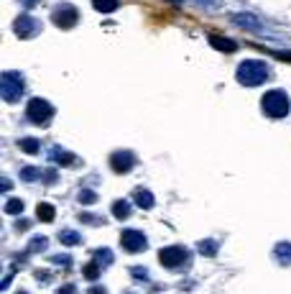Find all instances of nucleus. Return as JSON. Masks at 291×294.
<instances>
[{"label":"nucleus","mask_w":291,"mask_h":294,"mask_svg":"<svg viewBox=\"0 0 291 294\" xmlns=\"http://www.w3.org/2000/svg\"><path fill=\"white\" fill-rule=\"evenodd\" d=\"M235 79L243 87H258V85H263L268 79V64L260 62V59H245V62L238 64Z\"/></svg>","instance_id":"obj_1"},{"label":"nucleus","mask_w":291,"mask_h":294,"mask_svg":"<svg viewBox=\"0 0 291 294\" xmlns=\"http://www.w3.org/2000/svg\"><path fill=\"white\" fill-rule=\"evenodd\" d=\"M260 108L268 118H286L291 113V97L283 90H268L260 100Z\"/></svg>","instance_id":"obj_2"},{"label":"nucleus","mask_w":291,"mask_h":294,"mask_svg":"<svg viewBox=\"0 0 291 294\" xmlns=\"http://www.w3.org/2000/svg\"><path fill=\"white\" fill-rule=\"evenodd\" d=\"M23 90H26V82L18 72H3V77H0V95H3L6 102L21 100Z\"/></svg>","instance_id":"obj_3"},{"label":"nucleus","mask_w":291,"mask_h":294,"mask_svg":"<svg viewBox=\"0 0 291 294\" xmlns=\"http://www.w3.org/2000/svg\"><path fill=\"white\" fill-rule=\"evenodd\" d=\"M26 118L36 125H46L51 118H54V108L49 100H41V97H34L26 108Z\"/></svg>","instance_id":"obj_4"},{"label":"nucleus","mask_w":291,"mask_h":294,"mask_svg":"<svg viewBox=\"0 0 291 294\" xmlns=\"http://www.w3.org/2000/svg\"><path fill=\"white\" fill-rule=\"evenodd\" d=\"M120 246L128 253H140V251H146V246H149V238H146L143 230H138V228H125L120 233Z\"/></svg>","instance_id":"obj_5"},{"label":"nucleus","mask_w":291,"mask_h":294,"mask_svg":"<svg viewBox=\"0 0 291 294\" xmlns=\"http://www.w3.org/2000/svg\"><path fill=\"white\" fill-rule=\"evenodd\" d=\"M159 261H161V266H166V269H179L182 263H187V248H182V246L161 248Z\"/></svg>","instance_id":"obj_6"},{"label":"nucleus","mask_w":291,"mask_h":294,"mask_svg":"<svg viewBox=\"0 0 291 294\" xmlns=\"http://www.w3.org/2000/svg\"><path fill=\"white\" fill-rule=\"evenodd\" d=\"M54 23L59 26V29H72L74 23H77V18H79V13H77V8L72 6V3H62L56 11H54Z\"/></svg>","instance_id":"obj_7"},{"label":"nucleus","mask_w":291,"mask_h":294,"mask_svg":"<svg viewBox=\"0 0 291 294\" xmlns=\"http://www.w3.org/2000/svg\"><path fill=\"white\" fill-rule=\"evenodd\" d=\"M110 167H112L118 174H125V172H130V169L135 167V156H133V151H128V149H120V151H115V154L110 156Z\"/></svg>","instance_id":"obj_8"},{"label":"nucleus","mask_w":291,"mask_h":294,"mask_svg":"<svg viewBox=\"0 0 291 294\" xmlns=\"http://www.w3.org/2000/svg\"><path fill=\"white\" fill-rule=\"evenodd\" d=\"M41 31V23L34 18V16H21L18 21H16V34L21 36V39H31V36H36Z\"/></svg>","instance_id":"obj_9"},{"label":"nucleus","mask_w":291,"mask_h":294,"mask_svg":"<svg viewBox=\"0 0 291 294\" xmlns=\"http://www.w3.org/2000/svg\"><path fill=\"white\" fill-rule=\"evenodd\" d=\"M232 23H238L240 29H245V31H263V23H260V18H255V16H250V13H235L232 16Z\"/></svg>","instance_id":"obj_10"},{"label":"nucleus","mask_w":291,"mask_h":294,"mask_svg":"<svg viewBox=\"0 0 291 294\" xmlns=\"http://www.w3.org/2000/svg\"><path fill=\"white\" fill-rule=\"evenodd\" d=\"M133 200H135V205H138V207H143V210H151V207L156 205V200H154V195H151L149 190H143V187H138V190H135V195H133Z\"/></svg>","instance_id":"obj_11"},{"label":"nucleus","mask_w":291,"mask_h":294,"mask_svg":"<svg viewBox=\"0 0 291 294\" xmlns=\"http://www.w3.org/2000/svg\"><path fill=\"white\" fill-rule=\"evenodd\" d=\"M51 162H56V164L67 167V164H74V162H77V156H74V154H69L67 149H62V146H54V149H51Z\"/></svg>","instance_id":"obj_12"},{"label":"nucleus","mask_w":291,"mask_h":294,"mask_svg":"<svg viewBox=\"0 0 291 294\" xmlns=\"http://www.w3.org/2000/svg\"><path fill=\"white\" fill-rule=\"evenodd\" d=\"M210 44H212L217 51H225V54H232V51L238 49V44H235V41L222 39V36H210Z\"/></svg>","instance_id":"obj_13"},{"label":"nucleus","mask_w":291,"mask_h":294,"mask_svg":"<svg viewBox=\"0 0 291 294\" xmlns=\"http://www.w3.org/2000/svg\"><path fill=\"white\" fill-rule=\"evenodd\" d=\"M130 202L128 200H118V202H112V218H118V220H125V218H130Z\"/></svg>","instance_id":"obj_14"},{"label":"nucleus","mask_w":291,"mask_h":294,"mask_svg":"<svg viewBox=\"0 0 291 294\" xmlns=\"http://www.w3.org/2000/svg\"><path fill=\"white\" fill-rule=\"evenodd\" d=\"M36 218H39L41 223H51V220L56 218L54 205H49V202H39V207H36Z\"/></svg>","instance_id":"obj_15"},{"label":"nucleus","mask_w":291,"mask_h":294,"mask_svg":"<svg viewBox=\"0 0 291 294\" xmlns=\"http://www.w3.org/2000/svg\"><path fill=\"white\" fill-rule=\"evenodd\" d=\"M59 243L62 246H77V243H82V235L77 233V230H59Z\"/></svg>","instance_id":"obj_16"},{"label":"nucleus","mask_w":291,"mask_h":294,"mask_svg":"<svg viewBox=\"0 0 291 294\" xmlns=\"http://www.w3.org/2000/svg\"><path fill=\"white\" fill-rule=\"evenodd\" d=\"M276 261L281 266H288L291 263V243H278L276 246Z\"/></svg>","instance_id":"obj_17"},{"label":"nucleus","mask_w":291,"mask_h":294,"mask_svg":"<svg viewBox=\"0 0 291 294\" xmlns=\"http://www.w3.org/2000/svg\"><path fill=\"white\" fill-rule=\"evenodd\" d=\"M95 11H100V13H112V11H118V0H95Z\"/></svg>","instance_id":"obj_18"},{"label":"nucleus","mask_w":291,"mask_h":294,"mask_svg":"<svg viewBox=\"0 0 291 294\" xmlns=\"http://www.w3.org/2000/svg\"><path fill=\"white\" fill-rule=\"evenodd\" d=\"M21 149L26 151V154H39V149H41V141L39 138H21Z\"/></svg>","instance_id":"obj_19"},{"label":"nucleus","mask_w":291,"mask_h":294,"mask_svg":"<svg viewBox=\"0 0 291 294\" xmlns=\"http://www.w3.org/2000/svg\"><path fill=\"white\" fill-rule=\"evenodd\" d=\"M95 261H97L100 266H110V263H112L110 248H97V251H95Z\"/></svg>","instance_id":"obj_20"},{"label":"nucleus","mask_w":291,"mask_h":294,"mask_svg":"<svg viewBox=\"0 0 291 294\" xmlns=\"http://www.w3.org/2000/svg\"><path fill=\"white\" fill-rule=\"evenodd\" d=\"M6 212H8V215H21V212H23V200H18V197L8 200V202H6Z\"/></svg>","instance_id":"obj_21"},{"label":"nucleus","mask_w":291,"mask_h":294,"mask_svg":"<svg viewBox=\"0 0 291 294\" xmlns=\"http://www.w3.org/2000/svg\"><path fill=\"white\" fill-rule=\"evenodd\" d=\"M82 271H84V279H90V281H95V279L100 276V271H102V266H100L97 261H92V263H87V266H84Z\"/></svg>","instance_id":"obj_22"},{"label":"nucleus","mask_w":291,"mask_h":294,"mask_svg":"<svg viewBox=\"0 0 291 294\" xmlns=\"http://www.w3.org/2000/svg\"><path fill=\"white\" fill-rule=\"evenodd\" d=\"M39 177H41V172H39L36 167H23V169H21V179H23V182H34V179H39Z\"/></svg>","instance_id":"obj_23"},{"label":"nucleus","mask_w":291,"mask_h":294,"mask_svg":"<svg viewBox=\"0 0 291 294\" xmlns=\"http://www.w3.org/2000/svg\"><path fill=\"white\" fill-rule=\"evenodd\" d=\"M46 246H49V240H46L44 235H36V238L28 243V251H31V253H36V251H44Z\"/></svg>","instance_id":"obj_24"},{"label":"nucleus","mask_w":291,"mask_h":294,"mask_svg":"<svg viewBox=\"0 0 291 294\" xmlns=\"http://www.w3.org/2000/svg\"><path fill=\"white\" fill-rule=\"evenodd\" d=\"M199 253L202 256H215L217 253V243L215 240H202L199 243Z\"/></svg>","instance_id":"obj_25"},{"label":"nucleus","mask_w":291,"mask_h":294,"mask_svg":"<svg viewBox=\"0 0 291 294\" xmlns=\"http://www.w3.org/2000/svg\"><path fill=\"white\" fill-rule=\"evenodd\" d=\"M79 202H82V205H92V202H97V195H95L92 190H82V192H79Z\"/></svg>","instance_id":"obj_26"},{"label":"nucleus","mask_w":291,"mask_h":294,"mask_svg":"<svg viewBox=\"0 0 291 294\" xmlns=\"http://www.w3.org/2000/svg\"><path fill=\"white\" fill-rule=\"evenodd\" d=\"M130 271H133V279H138V281H149V269H143V266H133Z\"/></svg>","instance_id":"obj_27"},{"label":"nucleus","mask_w":291,"mask_h":294,"mask_svg":"<svg viewBox=\"0 0 291 294\" xmlns=\"http://www.w3.org/2000/svg\"><path fill=\"white\" fill-rule=\"evenodd\" d=\"M54 263H64V266H69L72 258H69V256H54Z\"/></svg>","instance_id":"obj_28"},{"label":"nucleus","mask_w":291,"mask_h":294,"mask_svg":"<svg viewBox=\"0 0 291 294\" xmlns=\"http://www.w3.org/2000/svg\"><path fill=\"white\" fill-rule=\"evenodd\" d=\"M56 294H74V284H64Z\"/></svg>","instance_id":"obj_29"},{"label":"nucleus","mask_w":291,"mask_h":294,"mask_svg":"<svg viewBox=\"0 0 291 294\" xmlns=\"http://www.w3.org/2000/svg\"><path fill=\"white\" fill-rule=\"evenodd\" d=\"M194 3H197V6H207V8H212L217 0H194Z\"/></svg>","instance_id":"obj_30"},{"label":"nucleus","mask_w":291,"mask_h":294,"mask_svg":"<svg viewBox=\"0 0 291 294\" xmlns=\"http://www.w3.org/2000/svg\"><path fill=\"white\" fill-rule=\"evenodd\" d=\"M90 294H107V291H105V286H92Z\"/></svg>","instance_id":"obj_31"},{"label":"nucleus","mask_w":291,"mask_h":294,"mask_svg":"<svg viewBox=\"0 0 291 294\" xmlns=\"http://www.w3.org/2000/svg\"><path fill=\"white\" fill-rule=\"evenodd\" d=\"M169 3H174V6H179V3H182V0H169Z\"/></svg>","instance_id":"obj_32"},{"label":"nucleus","mask_w":291,"mask_h":294,"mask_svg":"<svg viewBox=\"0 0 291 294\" xmlns=\"http://www.w3.org/2000/svg\"><path fill=\"white\" fill-rule=\"evenodd\" d=\"M18 294H28V291H18Z\"/></svg>","instance_id":"obj_33"},{"label":"nucleus","mask_w":291,"mask_h":294,"mask_svg":"<svg viewBox=\"0 0 291 294\" xmlns=\"http://www.w3.org/2000/svg\"><path fill=\"white\" fill-rule=\"evenodd\" d=\"M125 294H135V291H125Z\"/></svg>","instance_id":"obj_34"}]
</instances>
